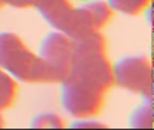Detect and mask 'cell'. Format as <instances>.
<instances>
[{"label":"cell","instance_id":"6da1fadb","mask_svg":"<svg viewBox=\"0 0 154 130\" xmlns=\"http://www.w3.org/2000/svg\"><path fill=\"white\" fill-rule=\"evenodd\" d=\"M61 84V102L73 118H92L101 111L107 91L84 77L69 73Z\"/></svg>","mask_w":154,"mask_h":130},{"label":"cell","instance_id":"8992f818","mask_svg":"<svg viewBox=\"0 0 154 130\" xmlns=\"http://www.w3.org/2000/svg\"><path fill=\"white\" fill-rule=\"evenodd\" d=\"M35 8L49 26L69 37L75 15V7L69 0H42Z\"/></svg>","mask_w":154,"mask_h":130},{"label":"cell","instance_id":"8fae6325","mask_svg":"<svg viewBox=\"0 0 154 130\" xmlns=\"http://www.w3.org/2000/svg\"><path fill=\"white\" fill-rule=\"evenodd\" d=\"M42 0H3V4H8L14 8H35Z\"/></svg>","mask_w":154,"mask_h":130},{"label":"cell","instance_id":"4fadbf2b","mask_svg":"<svg viewBox=\"0 0 154 130\" xmlns=\"http://www.w3.org/2000/svg\"><path fill=\"white\" fill-rule=\"evenodd\" d=\"M2 5H3V0H0V7H2Z\"/></svg>","mask_w":154,"mask_h":130},{"label":"cell","instance_id":"277c9868","mask_svg":"<svg viewBox=\"0 0 154 130\" xmlns=\"http://www.w3.org/2000/svg\"><path fill=\"white\" fill-rule=\"evenodd\" d=\"M115 84L152 99V64L145 56H127L112 65Z\"/></svg>","mask_w":154,"mask_h":130},{"label":"cell","instance_id":"9c48e42d","mask_svg":"<svg viewBox=\"0 0 154 130\" xmlns=\"http://www.w3.org/2000/svg\"><path fill=\"white\" fill-rule=\"evenodd\" d=\"M133 128H149L152 126V99H146L143 104L137 107L130 118Z\"/></svg>","mask_w":154,"mask_h":130},{"label":"cell","instance_id":"30bf717a","mask_svg":"<svg viewBox=\"0 0 154 130\" xmlns=\"http://www.w3.org/2000/svg\"><path fill=\"white\" fill-rule=\"evenodd\" d=\"M34 128H64V121L60 115L53 113H42L32 118Z\"/></svg>","mask_w":154,"mask_h":130},{"label":"cell","instance_id":"7c38bea8","mask_svg":"<svg viewBox=\"0 0 154 130\" xmlns=\"http://www.w3.org/2000/svg\"><path fill=\"white\" fill-rule=\"evenodd\" d=\"M4 126V117L2 115V113H0V128H3Z\"/></svg>","mask_w":154,"mask_h":130},{"label":"cell","instance_id":"ba28073f","mask_svg":"<svg viewBox=\"0 0 154 130\" xmlns=\"http://www.w3.org/2000/svg\"><path fill=\"white\" fill-rule=\"evenodd\" d=\"M114 11L135 16L142 14L150 4V0H107Z\"/></svg>","mask_w":154,"mask_h":130},{"label":"cell","instance_id":"52a82bcc","mask_svg":"<svg viewBox=\"0 0 154 130\" xmlns=\"http://www.w3.org/2000/svg\"><path fill=\"white\" fill-rule=\"evenodd\" d=\"M18 95V84L10 73L0 68V111L11 109Z\"/></svg>","mask_w":154,"mask_h":130},{"label":"cell","instance_id":"3957f363","mask_svg":"<svg viewBox=\"0 0 154 130\" xmlns=\"http://www.w3.org/2000/svg\"><path fill=\"white\" fill-rule=\"evenodd\" d=\"M38 57L46 66L50 84H60L70 73L73 40L64 33H50L41 43Z\"/></svg>","mask_w":154,"mask_h":130},{"label":"cell","instance_id":"5b68a950","mask_svg":"<svg viewBox=\"0 0 154 130\" xmlns=\"http://www.w3.org/2000/svg\"><path fill=\"white\" fill-rule=\"evenodd\" d=\"M114 16V10L107 2L92 0L84 4L75 7L72 30L69 38L79 40L92 33L101 31L111 22Z\"/></svg>","mask_w":154,"mask_h":130},{"label":"cell","instance_id":"7a4b0ae2","mask_svg":"<svg viewBox=\"0 0 154 130\" xmlns=\"http://www.w3.org/2000/svg\"><path fill=\"white\" fill-rule=\"evenodd\" d=\"M39 60L14 33H0V68L14 79L29 84L38 83Z\"/></svg>","mask_w":154,"mask_h":130}]
</instances>
